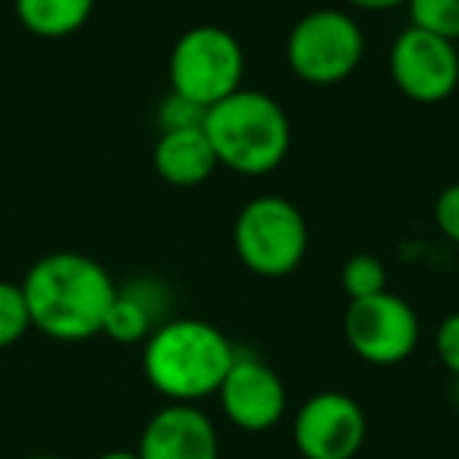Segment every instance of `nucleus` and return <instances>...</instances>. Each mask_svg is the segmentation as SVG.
Segmentation results:
<instances>
[{
    "label": "nucleus",
    "instance_id": "obj_24",
    "mask_svg": "<svg viewBox=\"0 0 459 459\" xmlns=\"http://www.w3.org/2000/svg\"><path fill=\"white\" fill-rule=\"evenodd\" d=\"M32 459H57V456H32Z\"/></svg>",
    "mask_w": 459,
    "mask_h": 459
},
{
    "label": "nucleus",
    "instance_id": "obj_2",
    "mask_svg": "<svg viewBox=\"0 0 459 459\" xmlns=\"http://www.w3.org/2000/svg\"><path fill=\"white\" fill-rule=\"evenodd\" d=\"M237 359L227 333L202 318H170L142 350V371L148 384L170 403H192L217 394Z\"/></svg>",
    "mask_w": 459,
    "mask_h": 459
},
{
    "label": "nucleus",
    "instance_id": "obj_8",
    "mask_svg": "<svg viewBox=\"0 0 459 459\" xmlns=\"http://www.w3.org/2000/svg\"><path fill=\"white\" fill-rule=\"evenodd\" d=\"M390 79L415 104H440L459 85V51L453 41L406 26L390 45Z\"/></svg>",
    "mask_w": 459,
    "mask_h": 459
},
{
    "label": "nucleus",
    "instance_id": "obj_7",
    "mask_svg": "<svg viewBox=\"0 0 459 459\" xmlns=\"http://www.w3.org/2000/svg\"><path fill=\"white\" fill-rule=\"evenodd\" d=\"M350 350L368 365H400L415 352L421 325L415 308L403 296L384 293L350 302L343 318Z\"/></svg>",
    "mask_w": 459,
    "mask_h": 459
},
{
    "label": "nucleus",
    "instance_id": "obj_14",
    "mask_svg": "<svg viewBox=\"0 0 459 459\" xmlns=\"http://www.w3.org/2000/svg\"><path fill=\"white\" fill-rule=\"evenodd\" d=\"M16 20L39 39H66L91 20L95 0H13Z\"/></svg>",
    "mask_w": 459,
    "mask_h": 459
},
{
    "label": "nucleus",
    "instance_id": "obj_5",
    "mask_svg": "<svg viewBox=\"0 0 459 459\" xmlns=\"http://www.w3.org/2000/svg\"><path fill=\"white\" fill-rule=\"evenodd\" d=\"M246 54L233 32L221 26H192L170 51V91L214 108L243 89Z\"/></svg>",
    "mask_w": 459,
    "mask_h": 459
},
{
    "label": "nucleus",
    "instance_id": "obj_16",
    "mask_svg": "<svg viewBox=\"0 0 459 459\" xmlns=\"http://www.w3.org/2000/svg\"><path fill=\"white\" fill-rule=\"evenodd\" d=\"M32 331L29 302L20 283L0 281V350H10Z\"/></svg>",
    "mask_w": 459,
    "mask_h": 459
},
{
    "label": "nucleus",
    "instance_id": "obj_4",
    "mask_svg": "<svg viewBox=\"0 0 459 459\" xmlns=\"http://www.w3.org/2000/svg\"><path fill=\"white\" fill-rule=\"evenodd\" d=\"M237 255L252 274L281 281L302 264L308 252V223L283 195H262L243 204L233 223Z\"/></svg>",
    "mask_w": 459,
    "mask_h": 459
},
{
    "label": "nucleus",
    "instance_id": "obj_13",
    "mask_svg": "<svg viewBox=\"0 0 459 459\" xmlns=\"http://www.w3.org/2000/svg\"><path fill=\"white\" fill-rule=\"evenodd\" d=\"M152 160H154L158 177L164 179V183L177 186V189L202 186L204 179L214 177V170L221 167L202 126L167 129V133H160V139L154 142Z\"/></svg>",
    "mask_w": 459,
    "mask_h": 459
},
{
    "label": "nucleus",
    "instance_id": "obj_9",
    "mask_svg": "<svg viewBox=\"0 0 459 459\" xmlns=\"http://www.w3.org/2000/svg\"><path fill=\"white\" fill-rule=\"evenodd\" d=\"M365 412L352 396L321 390L293 419V444L302 459H352L365 444Z\"/></svg>",
    "mask_w": 459,
    "mask_h": 459
},
{
    "label": "nucleus",
    "instance_id": "obj_12",
    "mask_svg": "<svg viewBox=\"0 0 459 459\" xmlns=\"http://www.w3.org/2000/svg\"><path fill=\"white\" fill-rule=\"evenodd\" d=\"M173 318V293L158 277H135L117 287L101 333L114 343H145Z\"/></svg>",
    "mask_w": 459,
    "mask_h": 459
},
{
    "label": "nucleus",
    "instance_id": "obj_1",
    "mask_svg": "<svg viewBox=\"0 0 459 459\" xmlns=\"http://www.w3.org/2000/svg\"><path fill=\"white\" fill-rule=\"evenodd\" d=\"M32 327L51 340L76 343L101 333L117 283L104 264L82 252H51L22 277Z\"/></svg>",
    "mask_w": 459,
    "mask_h": 459
},
{
    "label": "nucleus",
    "instance_id": "obj_18",
    "mask_svg": "<svg viewBox=\"0 0 459 459\" xmlns=\"http://www.w3.org/2000/svg\"><path fill=\"white\" fill-rule=\"evenodd\" d=\"M204 114H208V108H202V104H195V101H189V98L170 91V95H167L164 101H160V108H158L160 133H167V129L204 126Z\"/></svg>",
    "mask_w": 459,
    "mask_h": 459
},
{
    "label": "nucleus",
    "instance_id": "obj_3",
    "mask_svg": "<svg viewBox=\"0 0 459 459\" xmlns=\"http://www.w3.org/2000/svg\"><path fill=\"white\" fill-rule=\"evenodd\" d=\"M204 135L217 164L239 177H264L287 160L293 129L281 104L264 91L239 89L204 114Z\"/></svg>",
    "mask_w": 459,
    "mask_h": 459
},
{
    "label": "nucleus",
    "instance_id": "obj_11",
    "mask_svg": "<svg viewBox=\"0 0 459 459\" xmlns=\"http://www.w3.org/2000/svg\"><path fill=\"white\" fill-rule=\"evenodd\" d=\"M139 459H221L214 421L192 403H167L148 419Z\"/></svg>",
    "mask_w": 459,
    "mask_h": 459
},
{
    "label": "nucleus",
    "instance_id": "obj_17",
    "mask_svg": "<svg viewBox=\"0 0 459 459\" xmlns=\"http://www.w3.org/2000/svg\"><path fill=\"white\" fill-rule=\"evenodd\" d=\"M340 283H343V293L350 296V302L356 299H368L387 290V271L377 262L375 255H352L350 262L340 271Z\"/></svg>",
    "mask_w": 459,
    "mask_h": 459
},
{
    "label": "nucleus",
    "instance_id": "obj_21",
    "mask_svg": "<svg viewBox=\"0 0 459 459\" xmlns=\"http://www.w3.org/2000/svg\"><path fill=\"white\" fill-rule=\"evenodd\" d=\"M356 10H368V13H381V10H394V7H406V0H343Z\"/></svg>",
    "mask_w": 459,
    "mask_h": 459
},
{
    "label": "nucleus",
    "instance_id": "obj_20",
    "mask_svg": "<svg viewBox=\"0 0 459 459\" xmlns=\"http://www.w3.org/2000/svg\"><path fill=\"white\" fill-rule=\"evenodd\" d=\"M437 359L444 362V368L450 371L453 377H459V312L446 315L437 327Z\"/></svg>",
    "mask_w": 459,
    "mask_h": 459
},
{
    "label": "nucleus",
    "instance_id": "obj_10",
    "mask_svg": "<svg viewBox=\"0 0 459 459\" xmlns=\"http://www.w3.org/2000/svg\"><path fill=\"white\" fill-rule=\"evenodd\" d=\"M217 400L230 421L243 431H271L287 412V387L271 365L252 352H239L217 387Z\"/></svg>",
    "mask_w": 459,
    "mask_h": 459
},
{
    "label": "nucleus",
    "instance_id": "obj_22",
    "mask_svg": "<svg viewBox=\"0 0 459 459\" xmlns=\"http://www.w3.org/2000/svg\"><path fill=\"white\" fill-rule=\"evenodd\" d=\"M98 459H139L135 450H110V453H101Z\"/></svg>",
    "mask_w": 459,
    "mask_h": 459
},
{
    "label": "nucleus",
    "instance_id": "obj_6",
    "mask_svg": "<svg viewBox=\"0 0 459 459\" xmlns=\"http://www.w3.org/2000/svg\"><path fill=\"white\" fill-rule=\"evenodd\" d=\"M365 32L350 13L321 7L296 20L287 35V64L308 85H337L359 70Z\"/></svg>",
    "mask_w": 459,
    "mask_h": 459
},
{
    "label": "nucleus",
    "instance_id": "obj_19",
    "mask_svg": "<svg viewBox=\"0 0 459 459\" xmlns=\"http://www.w3.org/2000/svg\"><path fill=\"white\" fill-rule=\"evenodd\" d=\"M434 223L450 243L459 246V183L446 186L434 202Z\"/></svg>",
    "mask_w": 459,
    "mask_h": 459
},
{
    "label": "nucleus",
    "instance_id": "obj_23",
    "mask_svg": "<svg viewBox=\"0 0 459 459\" xmlns=\"http://www.w3.org/2000/svg\"><path fill=\"white\" fill-rule=\"evenodd\" d=\"M453 396H456V403H459V377H453Z\"/></svg>",
    "mask_w": 459,
    "mask_h": 459
},
{
    "label": "nucleus",
    "instance_id": "obj_15",
    "mask_svg": "<svg viewBox=\"0 0 459 459\" xmlns=\"http://www.w3.org/2000/svg\"><path fill=\"white\" fill-rule=\"evenodd\" d=\"M409 26H419L459 45V0H406Z\"/></svg>",
    "mask_w": 459,
    "mask_h": 459
}]
</instances>
